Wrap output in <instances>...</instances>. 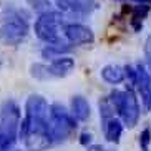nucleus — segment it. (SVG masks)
Instances as JSON below:
<instances>
[{"label": "nucleus", "instance_id": "obj_11", "mask_svg": "<svg viewBox=\"0 0 151 151\" xmlns=\"http://www.w3.org/2000/svg\"><path fill=\"white\" fill-rule=\"evenodd\" d=\"M71 116L78 121H86L90 118V105L83 96L71 98Z\"/></svg>", "mask_w": 151, "mask_h": 151}, {"label": "nucleus", "instance_id": "obj_1", "mask_svg": "<svg viewBox=\"0 0 151 151\" xmlns=\"http://www.w3.org/2000/svg\"><path fill=\"white\" fill-rule=\"evenodd\" d=\"M20 108L14 100H5L0 106V145L2 151L12 150L20 126Z\"/></svg>", "mask_w": 151, "mask_h": 151}, {"label": "nucleus", "instance_id": "obj_21", "mask_svg": "<svg viewBox=\"0 0 151 151\" xmlns=\"http://www.w3.org/2000/svg\"><path fill=\"white\" fill-rule=\"evenodd\" d=\"M88 151H106V150H105L101 145H91V146L88 148Z\"/></svg>", "mask_w": 151, "mask_h": 151}, {"label": "nucleus", "instance_id": "obj_18", "mask_svg": "<svg viewBox=\"0 0 151 151\" xmlns=\"http://www.w3.org/2000/svg\"><path fill=\"white\" fill-rule=\"evenodd\" d=\"M150 141H151V129L145 128L141 131V134H139V145H141L143 151H148V148H150Z\"/></svg>", "mask_w": 151, "mask_h": 151}, {"label": "nucleus", "instance_id": "obj_20", "mask_svg": "<svg viewBox=\"0 0 151 151\" xmlns=\"http://www.w3.org/2000/svg\"><path fill=\"white\" fill-rule=\"evenodd\" d=\"M145 50H146L148 63H151V35L148 37V40H146V47H145Z\"/></svg>", "mask_w": 151, "mask_h": 151}, {"label": "nucleus", "instance_id": "obj_14", "mask_svg": "<svg viewBox=\"0 0 151 151\" xmlns=\"http://www.w3.org/2000/svg\"><path fill=\"white\" fill-rule=\"evenodd\" d=\"M70 45L63 43V42H60V43H53V45H47L43 50H42V57L43 58H53V57H62V53H68L70 52Z\"/></svg>", "mask_w": 151, "mask_h": 151}, {"label": "nucleus", "instance_id": "obj_3", "mask_svg": "<svg viewBox=\"0 0 151 151\" xmlns=\"http://www.w3.org/2000/svg\"><path fill=\"white\" fill-rule=\"evenodd\" d=\"M110 101L115 106V110L120 113L121 120H123V123L126 126L133 128L134 124L138 123V118H139V105H138V100L131 90H128V91H118V90L111 91Z\"/></svg>", "mask_w": 151, "mask_h": 151}, {"label": "nucleus", "instance_id": "obj_12", "mask_svg": "<svg viewBox=\"0 0 151 151\" xmlns=\"http://www.w3.org/2000/svg\"><path fill=\"white\" fill-rule=\"evenodd\" d=\"M101 76L103 80L111 85L121 83L124 80V68H121L120 65H106L101 70Z\"/></svg>", "mask_w": 151, "mask_h": 151}, {"label": "nucleus", "instance_id": "obj_15", "mask_svg": "<svg viewBox=\"0 0 151 151\" xmlns=\"http://www.w3.org/2000/svg\"><path fill=\"white\" fill-rule=\"evenodd\" d=\"M148 12H150V7L148 5H139V7H136V9H131V25H133L134 30H139V28L143 27V20L146 18Z\"/></svg>", "mask_w": 151, "mask_h": 151}, {"label": "nucleus", "instance_id": "obj_2", "mask_svg": "<svg viewBox=\"0 0 151 151\" xmlns=\"http://www.w3.org/2000/svg\"><path fill=\"white\" fill-rule=\"evenodd\" d=\"M50 115V123H48V133L52 141H65L71 134V131L76 128L75 118L68 113L60 103H53L48 110Z\"/></svg>", "mask_w": 151, "mask_h": 151}, {"label": "nucleus", "instance_id": "obj_9", "mask_svg": "<svg viewBox=\"0 0 151 151\" xmlns=\"http://www.w3.org/2000/svg\"><path fill=\"white\" fill-rule=\"evenodd\" d=\"M75 67V60L70 57H60V58H55L53 62L50 63L48 71L52 78H62V76H67L71 70Z\"/></svg>", "mask_w": 151, "mask_h": 151}, {"label": "nucleus", "instance_id": "obj_10", "mask_svg": "<svg viewBox=\"0 0 151 151\" xmlns=\"http://www.w3.org/2000/svg\"><path fill=\"white\" fill-rule=\"evenodd\" d=\"M57 5L62 10H75L80 14H88L93 9V0H57Z\"/></svg>", "mask_w": 151, "mask_h": 151}, {"label": "nucleus", "instance_id": "obj_13", "mask_svg": "<svg viewBox=\"0 0 151 151\" xmlns=\"http://www.w3.org/2000/svg\"><path fill=\"white\" fill-rule=\"evenodd\" d=\"M123 133V124L118 120L111 118L110 121L105 123V134H106V139L111 143H118L120 141V136Z\"/></svg>", "mask_w": 151, "mask_h": 151}, {"label": "nucleus", "instance_id": "obj_6", "mask_svg": "<svg viewBox=\"0 0 151 151\" xmlns=\"http://www.w3.org/2000/svg\"><path fill=\"white\" fill-rule=\"evenodd\" d=\"M134 85L139 90L145 110L151 111V75L146 71L143 63H138L136 65V81H134Z\"/></svg>", "mask_w": 151, "mask_h": 151}, {"label": "nucleus", "instance_id": "obj_7", "mask_svg": "<svg viewBox=\"0 0 151 151\" xmlns=\"http://www.w3.org/2000/svg\"><path fill=\"white\" fill-rule=\"evenodd\" d=\"M63 32H65L67 40L73 45H86V43H91V42L95 40L93 32L90 30L88 27L81 25V23H70V25H65Z\"/></svg>", "mask_w": 151, "mask_h": 151}, {"label": "nucleus", "instance_id": "obj_16", "mask_svg": "<svg viewBox=\"0 0 151 151\" xmlns=\"http://www.w3.org/2000/svg\"><path fill=\"white\" fill-rule=\"evenodd\" d=\"M30 75L33 76V78H37V80H42V81L52 78V75H50V71H48V67H47V65H42V63L32 65L30 67Z\"/></svg>", "mask_w": 151, "mask_h": 151}, {"label": "nucleus", "instance_id": "obj_17", "mask_svg": "<svg viewBox=\"0 0 151 151\" xmlns=\"http://www.w3.org/2000/svg\"><path fill=\"white\" fill-rule=\"evenodd\" d=\"M113 113H115V106L111 105L110 98H103L100 101V116H101L103 123H106L113 118Z\"/></svg>", "mask_w": 151, "mask_h": 151}, {"label": "nucleus", "instance_id": "obj_23", "mask_svg": "<svg viewBox=\"0 0 151 151\" xmlns=\"http://www.w3.org/2000/svg\"><path fill=\"white\" fill-rule=\"evenodd\" d=\"M134 2H148V0H134Z\"/></svg>", "mask_w": 151, "mask_h": 151}, {"label": "nucleus", "instance_id": "obj_22", "mask_svg": "<svg viewBox=\"0 0 151 151\" xmlns=\"http://www.w3.org/2000/svg\"><path fill=\"white\" fill-rule=\"evenodd\" d=\"M27 2L32 5V7H37V9H38V7H40V4L43 2V0H27Z\"/></svg>", "mask_w": 151, "mask_h": 151}, {"label": "nucleus", "instance_id": "obj_5", "mask_svg": "<svg viewBox=\"0 0 151 151\" xmlns=\"http://www.w3.org/2000/svg\"><path fill=\"white\" fill-rule=\"evenodd\" d=\"M28 23L27 18H23L20 14L9 15L0 27V42L4 45H18L27 37Z\"/></svg>", "mask_w": 151, "mask_h": 151}, {"label": "nucleus", "instance_id": "obj_19", "mask_svg": "<svg viewBox=\"0 0 151 151\" xmlns=\"http://www.w3.org/2000/svg\"><path fill=\"white\" fill-rule=\"evenodd\" d=\"M90 143H91V134H90V133H81V136H80V145H83V146H88Z\"/></svg>", "mask_w": 151, "mask_h": 151}, {"label": "nucleus", "instance_id": "obj_4", "mask_svg": "<svg viewBox=\"0 0 151 151\" xmlns=\"http://www.w3.org/2000/svg\"><path fill=\"white\" fill-rule=\"evenodd\" d=\"M58 27H60V15L57 12H52V10H47L40 17L35 20V35L40 38L42 42L48 45L53 43H60L62 38H60V33H58Z\"/></svg>", "mask_w": 151, "mask_h": 151}, {"label": "nucleus", "instance_id": "obj_8", "mask_svg": "<svg viewBox=\"0 0 151 151\" xmlns=\"http://www.w3.org/2000/svg\"><path fill=\"white\" fill-rule=\"evenodd\" d=\"M23 143L30 151H45L53 141H52L48 131H32L27 134Z\"/></svg>", "mask_w": 151, "mask_h": 151}]
</instances>
